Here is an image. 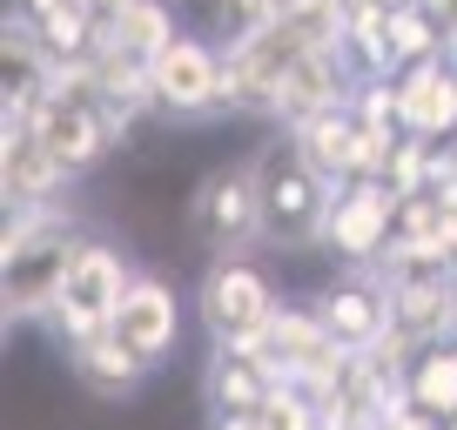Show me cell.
<instances>
[{
	"label": "cell",
	"instance_id": "obj_1",
	"mask_svg": "<svg viewBox=\"0 0 457 430\" xmlns=\"http://www.w3.org/2000/svg\"><path fill=\"white\" fill-rule=\"evenodd\" d=\"M74 249H81L74 202H21V209H7V243H0V310H7V323H41L47 330Z\"/></svg>",
	"mask_w": 457,
	"mask_h": 430
},
{
	"label": "cell",
	"instance_id": "obj_2",
	"mask_svg": "<svg viewBox=\"0 0 457 430\" xmlns=\"http://www.w3.org/2000/svg\"><path fill=\"white\" fill-rule=\"evenodd\" d=\"M256 195H262V243L270 249H316L343 182H329L289 135H276V142L256 148Z\"/></svg>",
	"mask_w": 457,
	"mask_h": 430
},
{
	"label": "cell",
	"instance_id": "obj_3",
	"mask_svg": "<svg viewBox=\"0 0 457 430\" xmlns=\"http://www.w3.org/2000/svg\"><path fill=\"white\" fill-rule=\"evenodd\" d=\"M188 236L209 262H249L262 243V195H256V155H222L188 188Z\"/></svg>",
	"mask_w": 457,
	"mask_h": 430
},
{
	"label": "cell",
	"instance_id": "obj_4",
	"mask_svg": "<svg viewBox=\"0 0 457 430\" xmlns=\"http://www.w3.org/2000/svg\"><path fill=\"white\" fill-rule=\"evenodd\" d=\"M135 269L129 256L108 243V236H81V249H74L68 262V283H61V302L54 316H47V330H54L61 350L74 343H95V336L114 330V316H121V296H129Z\"/></svg>",
	"mask_w": 457,
	"mask_h": 430
},
{
	"label": "cell",
	"instance_id": "obj_5",
	"mask_svg": "<svg viewBox=\"0 0 457 430\" xmlns=\"http://www.w3.org/2000/svg\"><path fill=\"white\" fill-rule=\"evenodd\" d=\"M195 316L215 350H270L283 296L256 262H209L195 283Z\"/></svg>",
	"mask_w": 457,
	"mask_h": 430
},
{
	"label": "cell",
	"instance_id": "obj_6",
	"mask_svg": "<svg viewBox=\"0 0 457 430\" xmlns=\"http://www.w3.org/2000/svg\"><path fill=\"white\" fill-rule=\"evenodd\" d=\"M155 101L169 115H222L236 108V68H228V47L215 34H175L155 61Z\"/></svg>",
	"mask_w": 457,
	"mask_h": 430
},
{
	"label": "cell",
	"instance_id": "obj_7",
	"mask_svg": "<svg viewBox=\"0 0 457 430\" xmlns=\"http://www.w3.org/2000/svg\"><path fill=\"white\" fill-rule=\"evenodd\" d=\"M397 209H403V195L390 182H343L337 209H329V229H323V249L343 269H377L384 249L397 243Z\"/></svg>",
	"mask_w": 457,
	"mask_h": 430
},
{
	"label": "cell",
	"instance_id": "obj_8",
	"mask_svg": "<svg viewBox=\"0 0 457 430\" xmlns=\"http://www.w3.org/2000/svg\"><path fill=\"white\" fill-rule=\"evenodd\" d=\"M34 135H41V148L61 161L68 175H87L101 155H108L114 142H121V128H114V115L101 108L87 87H54V95L34 108V121H28Z\"/></svg>",
	"mask_w": 457,
	"mask_h": 430
},
{
	"label": "cell",
	"instance_id": "obj_9",
	"mask_svg": "<svg viewBox=\"0 0 457 430\" xmlns=\"http://www.w3.org/2000/svg\"><path fill=\"white\" fill-rule=\"evenodd\" d=\"M310 310H316V323H323L350 357H363L370 343L390 336V289H384L377 269H343L337 283H323L310 296Z\"/></svg>",
	"mask_w": 457,
	"mask_h": 430
},
{
	"label": "cell",
	"instance_id": "obj_10",
	"mask_svg": "<svg viewBox=\"0 0 457 430\" xmlns=\"http://www.w3.org/2000/svg\"><path fill=\"white\" fill-rule=\"evenodd\" d=\"M114 336H121L148 370L175 357V343H182V296H175L169 276L135 269L129 296H121V316H114Z\"/></svg>",
	"mask_w": 457,
	"mask_h": 430
},
{
	"label": "cell",
	"instance_id": "obj_11",
	"mask_svg": "<svg viewBox=\"0 0 457 430\" xmlns=\"http://www.w3.org/2000/svg\"><path fill=\"white\" fill-rule=\"evenodd\" d=\"M350 87H357V74H350V47H316V54H303L296 68L283 74V87H276V121H283V128H303V121L343 108Z\"/></svg>",
	"mask_w": 457,
	"mask_h": 430
},
{
	"label": "cell",
	"instance_id": "obj_12",
	"mask_svg": "<svg viewBox=\"0 0 457 430\" xmlns=\"http://www.w3.org/2000/svg\"><path fill=\"white\" fill-rule=\"evenodd\" d=\"M390 289V330H403L417 350L457 343V283L451 276H384Z\"/></svg>",
	"mask_w": 457,
	"mask_h": 430
},
{
	"label": "cell",
	"instance_id": "obj_13",
	"mask_svg": "<svg viewBox=\"0 0 457 430\" xmlns=\"http://www.w3.org/2000/svg\"><path fill=\"white\" fill-rule=\"evenodd\" d=\"M0 188H7V209L21 202H68V169L41 148V135L28 121H0Z\"/></svg>",
	"mask_w": 457,
	"mask_h": 430
},
{
	"label": "cell",
	"instance_id": "obj_14",
	"mask_svg": "<svg viewBox=\"0 0 457 430\" xmlns=\"http://www.w3.org/2000/svg\"><path fill=\"white\" fill-rule=\"evenodd\" d=\"M68 370L81 376L87 397H135V390H142V376H148V363L108 330V336H95V343H74V350H68Z\"/></svg>",
	"mask_w": 457,
	"mask_h": 430
},
{
	"label": "cell",
	"instance_id": "obj_15",
	"mask_svg": "<svg viewBox=\"0 0 457 430\" xmlns=\"http://www.w3.org/2000/svg\"><path fill=\"white\" fill-rule=\"evenodd\" d=\"M283 135L329 175V182H350V169H357V115H350V101L329 108V115H316V121H303V128H283Z\"/></svg>",
	"mask_w": 457,
	"mask_h": 430
},
{
	"label": "cell",
	"instance_id": "obj_16",
	"mask_svg": "<svg viewBox=\"0 0 457 430\" xmlns=\"http://www.w3.org/2000/svg\"><path fill=\"white\" fill-rule=\"evenodd\" d=\"M403 397L430 410L437 424H457V343H424L403 376Z\"/></svg>",
	"mask_w": 457,
	"mask_h": 430
},
{
	"label": "cell",
	"instance_id": "obj_17",
	"mask_svg": "<svg viewBox=\"0 0 457 430\" xmlns=\"http://www.w3.org/2000/svg\"><path fill=\"white\" fill-rule=\"evenodd\" d=\"M108 34H114V47H121V54L155 61V54H162V47H169L182 28H175V7H169V0H142V7H129V14L114 21Z\"/></svg>",
	"mask_w": 457,
	"mask_h": 430
},
{
	"label": "cell",
	"instance_id": "obj_18",
	"mask_svg": "<svg viewBox=\"0 0 457 430\" xmlns=\"http://www.w3.org/2000/svg\"><path fill=\"white\" fill-rule=\"evenodd\" d=\"M276 14H283V0H209V28H215V41H222V47L262 34Z\"/></svg>",
	"mask_w": 457,
	"mask_h": 430
},
{
	"label": "cell",
	"instance_id": "obj_19",
	"mask_svg": "<svg viewBox=\"0 0 457 430\" xmlns=\"http://www.w3.org/2000/svg\"><path fill=\"white\" fill-rule=\"evenodd\" d=\"M350 115H357V128H403V121H397V81H384V74H357V87H350Z\"/></svg>",
	"mask_w": 457,
	"mask_h": 430
},
{
	"label": "cell",
	"instance_id": "obj_20",
	"mask_svg": "<svg viewBox=\"0 0 457 430\" xmlns=\"http://www.w3.org/2000/svg\"><path fill=\"white\" fill-rule=\"evenodd\" d=\"M256 424H262V430H323V410H316L296 384H283V390H270V397H262Z\"/></svg>",
	"mask_w": 457,
	"mask_h": 430
},
{
	"label": "cell",
	"instance_id": "obj_21",
	"mask_svg": "<svg viewBox=\"0 0 457 430\" xmlns=\"http://www.w3.org/2000/svg\"><path fill=\"white\" fill-rule=\"evenodd\" d=\"M430 148L437 142H424V135H403L397 142V155H390V188L397 195H424L430 188Z\"/></svg>",
	"mask_w": 457,
	"mask_h": 430
},
{
	"label": "cell",
	"instance_id": "obj_22",
	"mask_svg": "<svg viewBox=\"0 0 457 430\" xmlns=\"http://www.w3.org/2000/svg\"><path fill=\"white\" fill-rule=\"evenodd\" d=\"M74 7H81V14L95 21V28H114V21L129 14V7H142V0H74Z\"/></svg>",
	"mask_w": 457,
	"mask_h": 430
},
{
	"label": "cell",
	"instance_id": "obj_23",
	"mask_svg": "<svg viewBox=\"0 0 457 430\" xmlns=\"http://www.w3.org/2000/svg\"><path fill=\"white\" fill-rule=\"evenodd\" d=\"M209 430H262V424H256V410H215Z\"/></svg>",
	"mask_w": 457,
	"mask_h": 430
},
{
	"label": "cell",
	"instance_id": "obj_24",
	"mask_svg": "<svg viewBox=\"0 0 457 430\" xmlns=\"http://www.w3.org/2000/svg\"><path fill=\"white\" fill-rule=\"evenodd\" d=\"M451 161H457V135H451Z\"/></svg>",
	"mask_w": 457,
	"mask_h": 430
},
{
	"label": "cell",
	"instance_id": "obj_25",
	"mask_svg": "<svg viewBox=\"0 0 457 430\" xmlns=\"http://www.w3.org/2000/svg\"><path fill=\"white\" fill-rule=\"evenodd\" d=\"M451 283H457V262H451Z\"/></svg>",
	"mask_w": 457,
	"mask_h": 430
}]
</instances>
